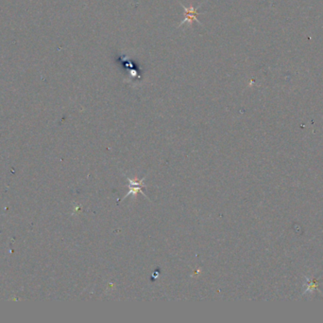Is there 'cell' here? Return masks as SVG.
<instances>
[{"label": "cell", "instance_id": "6da1fadb", "mask_svg": "<svg viewBox=\"0 0 323 323\" xmlns=\"http://www.w3.org/2000/svg\"><path fill=\"white\" fill-rule=\"evenodd\" d=\"M181 6L184 8V19L181 22V24L178 26V28L184 26V23H188V25H191L192 23L196 21V22L200 24L199 20L198 19V13L197 12V9L192 7V6L190 8L184 7L183 4H181Z\"/></svg>", "mask_w": 323, "mask_h": 323}]
</instances>
